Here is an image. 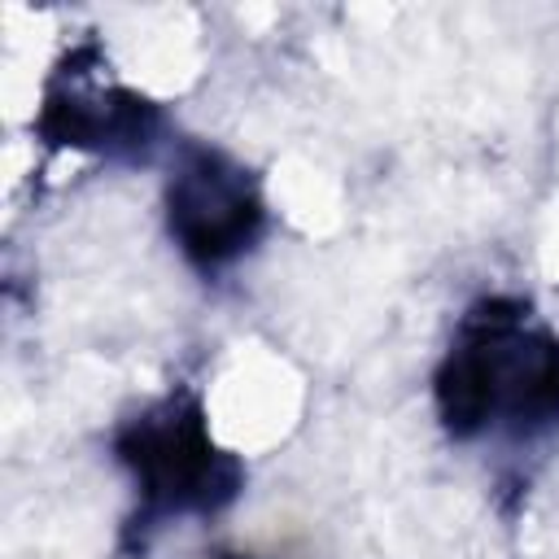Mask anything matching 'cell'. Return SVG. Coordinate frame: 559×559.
<instances>
[{"label": "cell", "instance_id": "6da1fadb", "mask_svg": "<svg viewBox=\"0 0 559 559\" xmlns=\"http://www.w3.org/2000/svg\"><path fill=\"white\" fill-rule=\"evenodd\" d=\"M437 419L454 441L493 424L533 437L559 424V341L528 323V301L480 297L432 376Z\"/></svg>", "mask_w": 559, "mask_h": 559}, {"label": "cell", "instance_id": "7a4b0ae2", "mask_svg": "<svg viewBox=\"0 0 559 559\" xmlns=\"http://www.w3.org/2000/svg\"><path fill=\"white\" fill-rule=\"evenodd\" d=\"M114 454L135 480L140 507L127 520V537H140V550L166 520L214 515L245 485L240 459L214 445L210 419L192 393H170L127 419L114 432Z\"/></svg>", "mask_w": 559, "mask_h": 559}, {"label": "cell", "instance_id": "3957f363", "mask_svg": "<svg viewBox=\"0 0 559 559\" xmlns=\"http://www.w3.org/2000/svg\"><path fill=\"white\" fill-rule=\"evenodd\" d=\"M166 227L179 253L214 275L262 240L266 201L236 157L210 144H183L166 179Z\"/></svg>", "mask_w": 559, "mask_h": 559}, {"label": "cell", "instance_id": "277c9868", "mask_svg": "<svg viewBox=\"0 0 559 559\" xmlns=\"http://www.w3.org/2000/svg\"><path fill=\"white\" fill-rule=\"evenodd\" d=\"M162 114L131 87H118L96 74V48L66 57L57 79L44 92L35 135L52 148H87L105 157H144L157 144Z\"/></svg>", "mask_w": 559, "mask_h": 559}, {"label": "cell", "instance_id": "5b68a950", "mask_svg": "<svg viewBox=\"0 0 559 559\" xmlns=\"http://www.w3.org/2000/svg\"><path fill=\"white\" fill-rule=\"evenodd\" d=\"M214 559H240V555H227V550H223V555H214Z\"/></svg>", "mask_w": 559, "mask_h": 559}]
</instances>
